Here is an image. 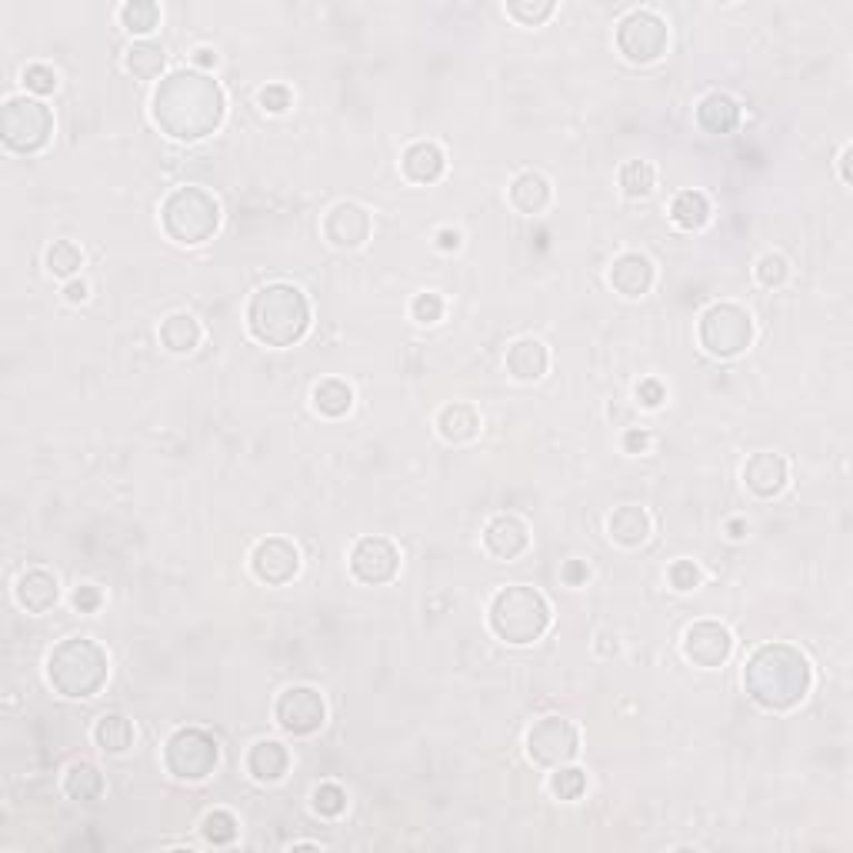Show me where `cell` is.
<instances>
[{
    "label": "cell",
    "instance_id": "27",
    "mask_svg": "<svg viewBox=\"0 0 853 853\" xmlns=\"http://www.w3.org/2000/svg\"><path fill=\"white\" fill-rule=\"evenodd\" d=\"M204 340V327L194 314H170L163 317L160 323V344L167 354H178V357H187L201 348Z\"/></svg>",
    "mask_w": 853,
    "mask_h": 853
},
{
    "label": "cell",
    "instance_id": "49",
    "mask_svg": "<svg viewBox=\"0 0 853 853\" xmlns=\"http://www.w3.org/2000/svg\"><path fill=\"white\" fill-rule=\"evenodd\" d=\"M560 580L567 583V587H583L587 580H590V564L587 560H567L564 567H560Z\"/></svg>",
    "mask_w": 853,
    "mask_h": 853
},
{
    "label": "cell",
    "instance_id": "41",
    "mask_svg": "<svg viewBox=\"0 0 853 853\" xmlns=\"http://www.w3.org/2000/svg\"><path fill=\"white\" fill-rule=\"evenodd\" d=\"M557 11L554 0H510L507 4V18H514L524 27H541L544 21H550Z\"/></svg>",
    "mask_w": 853,
    "mask_h": 853
},
{
    "label": "cell",
    "instance_id": "2",
    "mask_svg": "<svg viewBox=\"0 0 853 853\" xmlns=\"http://www.w3.org/2000/svg\"><path fill=\"white\" fill-rule=\"evenodd\" d=\"M814 687L810 660L791 644H763L743 663V691L763 710H794Z\"/></svg>",
    "mask_w": 853,
    "mask_h": 853
},
{
    "label": "cell",
    "instance_id": "32",
    "mask_svg": "<svg viewBox=\"0 0 853 853\" xmlns=\"http://www.w3.org/2000/svg\"><path fill=\"white\" fill-rule=\"evenodd\" d=\"M94 743H98L101 753L121 757L134 747V724L124 714H104L94 724Z\"/></svg>",
    "mask_w": 853,
    "mask_h": 853
},
{
    "label": "cell",
    "instance_id": "13",
    "mask_svg": "<svg viewBox=\"0 0 853 853\" xmlns=\"http://www.w3.org/2000/svg\"><path fill=\"white\" fill-rule=\"evenodd\" d=\"M680 650H684L687 663H694L701 670H717L733 653V634L720 621H697L684 630Z\"/></svg>",
    "mask_w": 853,
    "mask_h": 853
},
{
    "label": "cell",
    "instance_id": "30",
    "mask_svg": "<svg viewBox=\"0 0 853 853\" xmlns=\"http://www.w3.org/2000/svg\"><path fill=\"white\" fill-rule=\"evenodd\" d=\"M714 217V207H710V197L704 191H680L670 204V220L680 227V230H704Z\"/></svg>",
    "mask_w": 853,
    "mask_h": 853
},
{
    "label": "cell",
    "instance_id": "36",
    "mask_svg": "<svg viewBox=\"0 0 853 853\" xmlns=\"http://www.w3.org/2000/svg\"><path fill=\"white\" fill-rule=\"evenodd\" d=\"M657 187V167L650 160H627L621 167V191L634 201L650 197Z\"/></svg>",
    "mask_w": 853,
    "mask_h": 853
},
{
    "label": "cell",
    "instance_id": "10",
    "mask_svg": "<svg viewBox=\"0 0 853 853\" xmlns=\"http://www.w3.org/2000/svg\"><path fill=\"white\" fill-rule=\"evenodd\" d=\"M667 44H670V31L657 11L637 8L617 24V50L627 64L647 67L667 54Z\"/></svg>",
    "mask_w": 853,
    "mask_h": 853
},
{
    "label": "cell",
    "instance_id": "37",
    "mask_svg": "<svg viewBox=\"0 0 853 853\" xmlns=\"http://www.w3.org/2000/svg\"><path fill=\"white\" fill-rule=\"evenodd\" d=\"M550 794H554L557 800H564V804L580 800V797L587 794V774L580 771V766H570V763L554 766V774H550Z\"/></svg>",
    "mask_w": 853,
    "mask_h": 853
},
{
    "label": "cell",
    "instance_id": "43",
    "mask_svg": "<svg viewBox=\"0 0 853 853\" xmlns=\"http://www.w3.org/2000/svg\"><path fill=\"white\" fill-rule=\"evenodd\" d=\"M57 83H60V77H57V70H54L50 64H27V67H24V88H27V94L47 98V94L57 91Z\"/></svg>",
    "mask_w": 853,
    "mask_h": 853
},
{
    "label": "cell",
    "instance_id": "31",
    "mask_svg": "<svg viewBox=\"0 0 853 853\" xmlns=\"http://www.w3.org/2000/svg\"><path fill=\"white\" fill-rule=\"evenodd\" d=\"M64 794L77 804H91L104 794V774L88 760H73L64 771Z\"/></svg>",
    "mask_w": 853,
    "mask_h": 853
},
{
    "label": "cell",
    "instance_id": "26",
    "mask_svg": "<svg viewBox=\"0 0 853 853\" xmlns=\"http://www.w3.org/2000/svg\"><path fill=\"white\" fill-rule=\"evenodd\" d=\"M653 534V521L644 507L637 503H627V507H617L614 514L607 518V537L617 544V547H644Z\"/></svg>",
    "mask_w": 853,
    "mask_h": 853
},
{
    "label": "cell",
    "instance_id": "28",
    "mask_svg": "<svg viewBox=\"0 0 853 853\" xmlns=\"http://www.w3.org/2000/svg\"><path fill=\"white\" fill-rule=\"evenodd\" d=\"M697 124L707 134H730L740 124V104L730 94L714 91L697 104Z\"/></svg>",
    "mask_w": 853,
    "mask_h": 853
},
{
    "label": "cell",
    "instance_id": "19",
    "mask_svg": "<svg viewBox=\"0 0 853 853\" xmlns=\"http://www.w3.org/2000/svg\"><path fill=\"white\" fill-rule=\"evenodd\" d=\"M607 281L617 294L637 300V297H647L653 281H657V271H653V261L647 258V253L640 250H624L614 258L611 271H607Z\"/></svg>",
    "mask_w": 853,
    "mask_h": 853
},
{
    "label": "cell",
    "instance_id": "8",
    "mask_svg": "<svg viewBox=\"0 0 853 853\" xmlns=\"http://www.w3.org/2000/svg\"><path fill=\"white\" fill-rule=\"evenodd\" d=\"M54 137V114L41 98H8L0 111V140L14 153H37Z\"/></svg>",
    "mask_w": 853,
    "mask_h": 853
},
{
    "label": "cell",
    "instance_id": "34",
    "mask_svg": "<svg viewBox=\"0 0 853 853\" xmlns=\"http://www.w3.org/2000/svg\"><path fill=\"white\" fill-rule=\"evenodd\" d=\"M44 268L57 281H73L83 268V250L73 240H54L44 253Z\"/></svg>",
    "mask_w": 853,
    "mask_h": 853
},
{
    "label": "cell",
    "instance_id": "51",
    "mask_svg": "<svg viewBox=\"0 0 853 853\" xmlns=\"http://www.w3.org/2000/svg\"><path fill=\"white\" fill-rule=\"evenodd\" d=\"M88 297H91V287L83 284V281H77V277H73V281H67V284H64V300H67V304H83Z\"/></svg>",
    "mask_w": 853,
    "mask_h": 853
},
{
    "label": "cell",
    "instance_id": "42",
    "mask_svg": "<svg viewBox=\"0 0 853 853\" xmlns=\"http://www.w3.org/2000/svg\"><path fill=\"white\" fill-rule=\"evenodd\" d=\"M444 310H447V304H444V297L434 294V291H423V294H417V297L410 300V317H413L417 323H423V327L441 323V320H444Z\"/></svg>",
    "mask_w": 853,
    "mask_h": 853
},
{
    "label": "cell",
    "instance_id": "6",
    "mask_svg": "<svg viewBox=\"0 0 853 853\" xmlns=\"http://www.w3.org/2000/svg\"><path fill=\"white\" fill-rule=\"evenodd\" d=\"M160 227L181 247L207 243L220 230V204L204 187H174L160 204Z\"/></svg>",
    "mask_w": 853,
    "mask_h": 853
},
{
    "label": "cell",
    "instance_id": "15",
    "mask_svg": "<svg viewBox=\"0 0 853 853\" xmlns=\"http://www.w3.org/2000/svg\"><path fill=\"white\" fill-rule=\"evenodd\" d=\"M250 573L268 587H284L300 573V550L287 537H268L250 550Z\"/></svg>",
    "mask_w": 853,
    "mask_h": 853
},
{
    "label": "cell",
    "instance_id": "53",
    "mask_svg": "<svg viewBox=\"0 0 853 853\" xmlns=\"http://www.w3.org/2000/svg\"><path fill=\"white\" fill-rule=\"evenodd\" d=\"M593 650L601 653V657H614L621 647H617V637H614V634H596V644H593Z\"/></svg>",
    "mask_w": 853,
    "mask_h": 853
},
{
    "label": "cell",
    "instance_id": "12",
    "mask_svg": "<svg viewBox=\"0 0 853 853\" xmlns=\"http://www.w3.org/2000/svg\"><path fill=\"white\" fill-rule=\"evenodd\" d=\"M274 720L291 737H310L327 724V704L314 687H287L274 704Z\"/></svg>",
    "mask_w": 853,
    "mask_h": 853
},
{
    "label": "cell",
    "instance_id": "40",
    "mask_svg": "<svg viewBox=\"0 0 853 853\" xmlns=\"http://www.w3.org/2000/svg\"><path fill=\"white\" fill-rule=\"evenodd\" d=\"M237 830H240V823H237V817H234L230 810H211V814L201 820V833H204V840L214 843V846L234 843V840H237Z\"/></svg>",
    "mask_w": 853,
    "mask_h": 853
},
{
    "label": "cell",
    "instance_id": "25",
    "mask_svg": "<svg viewBox=\"0 0 853 853\" xmlns=\"http://www.w3.org/2000/svg\"><path fill=\"white\" fill-rule=\"evenodd\" d=\"M434 426H437L441 441H447V444H470V441L480 437L484 420H480V410H477L474 403L454 400V403H444V407L437 410Z\"/></svg>",
    "mask_w": 853,
    "mask_h": 853
},
{
    "label": "cell",
    "instance_id": "52",
    "mask_svg": "<svg viewBox=\"0 0 853 853\" xmlns=\"http://www.w3.org/2000/svg\"><path fill=\"white\" fill-rule=\"evenodd\" d=\"M191 60H194V67H197V70H204V73H207V70H214V67H217V60H220V57H217V50H214V47H197V50L191 54Z\"/></svg>",
    "mask_w": 853,
    "mask_h": 853
},
{
    "label": "cell",
    "instance_id": "50",
    "mask_svg": "<svg viewBox=\"0 0 853 853\" xmlns=\"http://www.w3.org/2000/svg\"><path fill=\"white\" fill-rule=\"evenodd\" d=\"M434 243H437V250H444V253H454V250H460V243H464V234H460V230H454V227H441V230L434 234Z\"/></svg>",
    "mask_w": 853,
    "mask_h": 853
},
{
    "label": "cell",
    "instance_id": "38",
    "mask_svg": "<svg viewBox=\"0 0 853 853\" xmlns=\"http://www.w3.org/2000/svg\"><path fill=\"white\" fill-rule=\"evenodd\" d=\"M753 277L766 291H781L791 281V261L784 258V253H777V250H766L763 258L757 261V268H753Z\"/></svg>",
    "mask_w": 853,
    "mask_h": 853
},
{
    "label": "cell",
    "instance_id": "54",
    "mask_svg": "<svg viewBox=\"0 0 853 853\" xmlns=\"http://www.w3.org/2000/svg\"><path fill=\"white\" fill-rule=\"evenodd\" d=\"M747 531H750V527H747V521H743V518H730V521L724 524V534H727L730 541H743V537H747Z\"/></svg>",
    "mask_w": 853,
    "mask_h": 853
},
{
    "label": "cell",
    "instance_id": "46",
    "mask_svg": "<svg viewBox=\"0 0 853 853\" xmlns=\"http://www.w3.org/2000/svg\"><path fill=\"white\" fill-rule=\"evenodd\" d=\"M634 397L644 410H660L667 403V387L657 380V377H644L637 387H634Z\"/></svg>",
    "mask_w": 853,
    "mask_h": 853
},
{
    "label": "cell",
    "instance_id": "35",
    "mask_svg": "<svg viewBox=\"0 0 853 853\" xmlns=\"http://www.w3.org/2000/svg\"><path fill=\"white\" fill-rule=\"evenodd\" d=\"M124 64L137 80H153V77H160V70L167 64V50L153 41H134Z\"/></svg>",
    "mask_w": 853,
    "mask_h": 853
},
{
    "label": "cell",
    "instance_id": "21",
    "mask_svg": "<svg viewBox=\"0 0 853 853\" xmlns=\"http://www.w3.org/2000/svg\"><path fill=\"white\" fill-rule=\"evenodd\" d=\"M14 601H18L21 611H27V614H47V611H54L57 601H60V580H57L50 570L34 567V570H27V573L18 577V583H14Z\"/></svg>",
    "mask_w": 853,
    "mask_h": 853
},
{
    "label": "cell",
    "instance_id": "22",
    "mask_svg": "<svg viewBox=\"0 0 853 853\" xmlns=\"http://www.w3.org/2000/svg\"><path fill=\"white\" fill-rule=\"evenodd\" d=\"M550 371V351L537 337H521L507 348V374L518 384H537Z\"/></svg>",
    "mask_w": 853,
    "mask_h": 853
},
{
    "label": "cell",
    "instance_id": "29",
    "mask_svg": "<svg viewBox=\"0 0 853 853\" xmlns=\"http://www.w3.org/2000/svg\"><path fill=\"white\" fill-rule=\"evenodd\" d=\"M310 403H314V410L320 417L340 420V417H348L354 410V387L344 384V380H337V377H327V380H320L310 390Z\"/></svg>",
    "mask_w": 853,
    "mask_h": 853
},
{
    "label": "cell",
    "instance_id": "14",
    "mask_svg": "<svg viewBox=\"0 0 853 853\" xmlns=\"http://www.w3.org/2000/svg\"><path fill=\"white\" fill-rule=\"evenodd\" d=\"M351 573L367 587L390 583L400 573L397 544L387 541V537H361L351 550Z\"/></svg>",
    "mask_w": 853,
    "mask_h": 853
},
{
    "label": "cell",
    "instance_id": "55",
    "mask_svg": "<svg viewBox=\"0 0 853 853\" xmlns=\"http://www.w3.org/2000/svg\"><path fill=\"white\" fill-rule=\"evenodd\" d=\"M850 157H853V147L846 144V147L840 150V157H837V170H840V181H843V184H850Z\"/></svg>",
    "mask_w": 853,
    "mask_h": 853
},
{
    "label": "cell",
    "instance_id": "3",
    "mask_svg": "<svg viewBox=\"0 0 853 853\" xmlns=\"http://www.w3.org/2000/svg\"><path fill=\"white\" fill-rule=\"evenodd\" d=\"M314 320L310 300L300 287L287 281L264 284L247 304V330L264 348H294L307 337Z\"/></svg>",
    "mask_w": 853,
    "mask_h": 853
},
{
    "label": "cell",
    "instance_id": "33",
    "mask_svg": "<svg viewBox=\"0 0 853 853\" xmlns=\"http://www.w3.org/2000/svg\"><path fill=\"white\" fill-rule=\"evenodd\" d=\"M117 21L130 37L147 41L160 27V8L153 4V0H127V4L117 11Z\"/></svg>",
    "mask_w": 853,
    "mask_h": 853
},
{
    "label": "cell",
    "instance_id": "47",
    "mask_svg": "<svg viewBox=\"0 0 853 853\" xmlns=\"http://www.w3.org/2000/svg\"><path fill=\"white\" fill-rule=\"evenodd\" d=\"M73 607L80 611V614H98L101 611V604H104V593L94 587V583H80L77 590H73Z\"/></svg>",
    "mask_w": 853,
    "mask_h": 853
},
{
    "label": "cell",
    "instance_id": "17",
    "mask_svg": "<svg viewBox=\"0 0 853 853\" xmlns=\"http://www.w3.org/2000/svg\"><path fill=\"white\" fill-rule=\"evenodd\" d=\"M527 547H531V531H527V524L521 518L497 514V518L487 521V527H484V550L493 560L510 564V560H518L521 554H527Z\"/></svg>",
    "mask_w": 853,
    "mask_h": 853
},
{
    "label": "cell",
    "instance_id": "24",
    "mask_svg": "<svg viewBox=\"0 0 853 853\" xmlns=\"http://www.w3.org/2000/svg\"><path fill=\"white\" fill-rule=\"evenodd\" d=\"M510 207H514L518 214L524 217H537L550 207L554 201V184L541 174V170H524V174H518L514 181H510Z\"/></svg>",
    "mask_w": 853,
    "mask_h": 853
},
{
    "label": "cell",
    "instance_id": "4",
    "mask_svg": "<svg viewBox=\"0 0 853 853\" xmlns=\"http://www.w3.org/2000/svg\"><path fill=\"white\" fill-rule=\"evenodd\" d=\"M47 684L67 701H88L104 691L111 676L107 650L91 637H67L47 653Z\"/></svg>",
    "mask_w": 853,
    "mask_h": 853
},
{
    "label": "cell",
    "instance_id": "48",
    "mask_svg": "<svg viewBox=\"0 0 853 853\" xmlns=\"http://www.w3.org/2000/svg\"><path fill=\"white\" fill-rule=\"evenodd\" d=\"M621 447H624V454H647V447H650V434L644 431V426H627L624 431V437H621Z\"/></svg>",
    "mask_w": 853,
    "mask_h": 853
},
{
    "label": "cell",
    "instance_id": "5",
    "mask_svg": "<svg viewBox=\"0 0 853 853\" xmlns=\"http://www.w3.org/2000/svg\"><path fill=\"white\" fill-rule=\"evenodd\" d=\"M550 621H554L550 604H547V596L537 587L510 583V587H500L490 596L487 624H490L493 637L510 644V647L537 644L550 630Z\"/></svg>",
    "mask_w": 853,
    "mask_h": 853
},
{
    "label": "cell",
    "instance_id": "9",
    "mask_svg": "<svg viewBox=\"0 0 853 853\" xmlns=\"http://www.w3.org/2000/svg\"><path fill=\"white\" fill-rule=\"evenodd\" d=\"M217 763H220V743L214 740V733L201 727H181L163 743V766L178 781L201 784L217 771Z\"/></svg>",
    "mask_w": 853,
    "mask_h": 853
},
{
    "label": "cell",
    "instance_id": "11",
    "mask_svg": "<svg viewBox=\"0 0 853 853\" xmlns=\"http://www.w3.org/2000/svg\"><path fill=\"white\" fill-rule=\"evenodd\" d=\"M580 753V730L567 717H544L527 730V757L537 766H564Z\"/></svg>",
    "mask_w": 853,
    "mask_h": 853
},
{
    "label": "cell",
    "instance_id": "45",
    "mask_svg": "<svg viewBox=\"0 0 853 853\" xmlns=\"http://www.w3.org/2000/svg\"><path fill=\"white\" fill-rule=\"evenodd\" d=\"M258 104L264 114H287L294 104V94L287 83H268V88H261V94H258Z\"/></svg>",
    "mask_w": 853,
    "mask_h": 853
},
{
    "label": "cell",
    "instance_id": "20",
    "mask_svg": "<svg viewBox=\"0 0 853 853\" xmlns=\"http://www.w3.org/2000/svg\"><path fill=\"white\" fill-rule=\"evenodd\" d=\"M400 170L410 184H420V187L437 184L447 170V153L434 140H417L400 153Z\"/></svg>",
    "mask_w": 853,
    "mask_h": 853
},
{
    "label": "cell",
    "instance_id": "44",
    "mask_svg": "<svg viewBox=\"0 0 853 853\" xmlns=\"http://www.w3.org/2000/svg\"><path fill=\"white\" fill-rule=\"evenodd\" d=\"M667 580H670V587H673L676 593H691V590L701 587L704 573H701V567H697L694 560H673L670 570H667Z\"/></svg>",
    "mask_w": 853,
    "mask_h": 853
},
{
    "label": "cell",
    "instance_id": "39",
    "mask_svg": "<svg viewBox=\"0 0 853 853\" xmlns=\"http://www.w3.org/2000/svg\"><path fill=\"white\" fill-rule=\"evenodd\" d=\"M310 810L323 820H337L348 810V791L340 784H320L310 791Z\"/></svg>",
    "mask_w": 853,
    "mask_h": 853
},
{
    "label": "cell",
    "instance_id": "16",
    "mask_svg": "<svg viewBox=\"0 0 853 853\" xmlns=\"http://www.w3.org/2000/svg\"><path fill=\"white\" fill-rule=\"evenodd\" d=\"M374 220L371 211L354 204V201H340L327 211L323 217V240L337 250H357L371 240Z\"/></svg>",
    "mask_w": 853,
    "mask_h": 853
},
{
    "label": "cell",
    "instance_id": "1",
    "mask_svg": "<svg viewBox=\"0 0 853 853\" xmlns=\"http://www.w3.org/2000/svg\"><path fill=\"white\" fill-rule=\"evenodd\" d=\"M150 117L170 140L197 144L220 130L227 117V94L220 83L197 70H170L150 94Z\"/></svg>",
    "mask_w": 853,
    "mask_h": 853
},
{
    "label": "cell",
    "instance_id": "23",
    "mask_svg": "<svg viewBox=\"0 0 853 853\" xmlns=\"http://www.w3.org/2000/svg\"><path fill=\"white\" fill-rule=\"evenodd\" d=\"M291 771V750L281 740H258L247 750V774L258 784H281Z\"/></svg>",
    "mask_w": 853,
    "mask_h": 853
},
{
    "label": "cell",
    "instance_id": "18",
    "mask_svg": "<svg viewBox=\"0 0 853 853\" xmlns=\"http://www.w3.org/2000/svg\"><path fill=\"white\" fill-rule=\"evenodd\" d=\"M787 480H791V467H787V460H784L781 454H774V451H760V454H753V457L743 464V487H747L753 497H760V500L781 497L784 487H787Z\"/></svg>",
    "mask_w": 853,
    "mask_h": 853
},
{
    "label": "cell",
    "instance_id": "7",
    "mask_svg": "<svg viewBox=\"0 0 853 853\" xmlns=\"http://www.w3.org/2000/svg\"><path fill=\"white\" fill-rule=\"evenodd\" d=\"M701 348L717 361H733L753 344V317L730 300L710 304L697 323Z\"/></svg>",
    "mask_w": 853,
    "mask_h": 853
}]
</instances>
